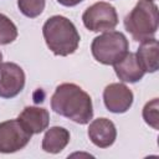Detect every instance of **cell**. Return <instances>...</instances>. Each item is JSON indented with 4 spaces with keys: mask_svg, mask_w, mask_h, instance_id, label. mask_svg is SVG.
Here are the masks:
<instances>
[{
    "mask_svg": "<svg viewBox=\"0 0 159 159\" xmlns=\"http://www.w3.org/2000/svg\"><path fill=\"white\" fill-rule=\"evenodd\" d=\"M133 92L124 83H111L103 91V102L112 113H125L133 104Z\"/></svg>",
    "mask_w": 159,
    "mask_h": 159,
    "instance_id": "obj_8",
    "label": "cell"
},
{
    "mask_svg": "<svg viewBox=\"0 0 159 159\" xmlns=\"http://www.w3.org/2000/svg\"><path fill=\"white\" fill-rule=\"evenodd\" d=\"M158 6L150 0H139L124 17L125 30L138 42L154 37L158 30Z\"/></svg>",
    "mask_w": 159,
    "mask_h": 159,
    "instance_id": "obj_3",
    "label": "cell"
},
{
    "mask_svg": "<svg viewBox=\"0 0 159 159\" xmlns=\"http://www.w3.org/2000/svg\"><path fill=\"white\" fill-rule=\"evenodd\" d=\"M1 60H2V53L0 52V63H1Z\"/></svg>",
    "mask_w": 159,
    "mask_h": 159,
    "instance_id": "obj_18",
    "label": "cell"
},
{
    "mask_svg": "<svg viewBox=\"0 0 159 159\" xmlns=\"http://www.w3.org/2000/svg\"><path fill=\"white\" fill-rule=\"evenodd\" d=\"M51 108L78 124H87L93 118L91 96L75 83H61L56 87L51 97Z\"/></svg>",
    "mask_w": 159,
    "mask_h": 159,
    "instance_id": "obj_1",
    "label": "cell"
},
{
    "mask_svg": "<svg viewBox=\"0 0 159 159\" xmlns=\"http://www.w3.org/2000/svg\"><path fill=\"white\" fill-rule=\"evenodd\" d=\"M42 35L47 47L56 56H68L80 45V34L75 24L61 15L48 17L42 26Z\"/></svg>",
    "mask_w": 159,
    "mask_h": 159,
    "instance_id": "obj_2",
    "label": "cell"
},
{
    "mask_svg": "<svg viewBox=\"0 0 159 159\" xmlns=\"http://www.w3.org/2000/svg\"><path fill=\"white\" fill-rule=\"evenodd\" d=\"M158 108H159V101L158 98H153L152 101L147 102L143 107V119L144 122L150 125L153 129L159 128V117H158Z\"/></svg>",
    "mask_w": 159,
    "mask_h": 159,
    "instance_id": "obj_16",
    "label": "cell"
},
{
    "mask_svg": "<svg viewBox=\"0 0 159 159\" xmlns=\"http://www.w3.org/2000/svg\"><path fill=\"white\" fill-rule=\"evenodd\" d=\"M150 1H155V0H150Z\"/></svg>",
    "mask_w": 159,
    "mask_h": 159,
    "instance_id": "obj_19",
    "label": "cell"
},
{
    "mask_svg": "<svg viewBox=\"0 0 159 159\" xmlns=\"http://www.w3.org/2000/svg\"><path fill=\"white\" fill-rule=\"evenodd\" d=\"M17 39L16 25L4 14H0V45H7Z\"/></svg>",
    "mask_w": 159,
    "mask_h": 159,
    "instance_id": "obj_14",
    "label": "cell"
},
{
    "mask_svg": "<svg viewBox=\"0 0 159 159\" xmlns=\"http://www.w3.org/2000/svg\"><path fill=\"white\" fill-rule=\"evenodd\" d=\"M113 67L117 77L122 82H127V83L139 82L145 75V72L142 70L140 65L138 63L135 55L132 52H128L120 61L114 63Z\"/></svg>",
    "mask_w": 159,
    "mask_h": 159,
    "instance_id": "obj_11",
    "label": "cell"
},
{
    "mask_svg": "<svg viewBox=\"0 0 159 159\" xmlns=\"http://www.w3.org/2000/svg\"><path fill=\"white\" fill-rule=\"evenodd\" d=\"M25 72L14 62L0 63V97L10 99L16 97L25 87Z\"/></svg>",
    "mask_w": 159,
    "mask_h": 159,
    "instance_id": "obj_7",
    "label": "cell"
},
{
    "mask_svg": "<svg viewBox=\"0 0 159 159\" xmlns=\"http://www.w3.org/2000/svg\"><path fill=\"white\" fill-rule=\"evenodd\" d=\"M46 0H17L19 10L22 15L30 19L40 16L45 9Z\"/></svg>",
    "mask_w": 159,
    "mask_h": 159,
    "instance_id": "obj_15",
    "label": "cell"
},
{
    "mask_svg": "<svg viewBox=\"0 0 159 159\" xmlns=\"http://www.w3.org/2000/svg\"><path fill=\"white\" fill-rule=\"evenodd\" d=\"M158 53H159V45L155 37L145 40L140 43L137 52L134 53L137 57L138 63L140 65L142 70L147 73H153L158 71Z\"/></svg>",
    "mask_w": 159,
    "mask_h": 159,
    "instance_id": "obj_12",
    "label": "cell"
},
{
    "mask_svg": "<svg viewBox=\"0 0 159 159\" xmlns=\"http://www.w3.org/2000/svg\"><path fill=\"white\" fill-rule=\"evenodd\" d=\"M32 134L29 133L20 120L10 119L0 123V153L10 154L25 148Z\"/></svg>",
    "mask_w": 159,
    "mask_h": 159,
    "instance_id": "obj_6",
    "label": "cell"
},
{
    "mask_svg": "<svg viewBox=\"0 0 159 159\" xmlns=\"http://www.w3.org/2000/svg\"><path fill=\"white\" fill-rule=\"evenodd\" d=\"M88 137L96 147L108 148L116 142L117 129L114 123L108 118H97L88 125Z\"/></svg>",
    "mask_w": 159,
    "mask_h": 159,
    "instance_id": "obj_9",
    "label": "cell"
},
{
    "mask_svg": "<svg viewBox=\"0 0 159 159\" xmlns=\"http://www.w3.org/2000/svg\"><path fill=\"white\" fill-rule=\"evenodd\" d=\"M17 119L24 125V128L34 135V134H40L41 132L47 129L50 123V114L46 108L27 106L19 114Z\"/></svg>",
    "mask_w": 159,
    "mask_h": 159,
    "instance_id": "obj_10",
    "label": "cell"
},
{
    "mask_svg": "<svg viewBox=\"0 0 159 159\" xmlns=\"http://www.w3.org/2000/svg\"><path fill=\"white\" fill-rule=\"evenodd\" d=\"M83 0H57L58 4H61L62 6H67V7H72L78 5L80 2H82Z\"/></svg>",
    "mask_w": 159,
    "mask_h": 159,
    "instance_id": "obj_17",
    "label": "cell"
},
{
    "mask_svg": "<svg viewBox=\"0 0 159 159\" xmlns=\"http://www.w3.org/2000/svg\"><path fill=\"white\" fill-rule=\"evenodd\" d=\"M82 21L89 31H112L118 25V14L116 7L109 2L98 1L84 10Z\"/></svg>",
    "mask_w": 159,
    "mask_h": 159,
    "instance_id": "obj_5",
    "label": "cell"
},
{
    "mask_svg": "<svg viewBox=\"0 0 159 159\" xmlns=\"http://www.w3.org/2000/svg\"><path fill=\"white\" fill-rule=\"evenodd\" d=\"M128 39L123 32L107 31L93 39L91 51L96 61L102 65H114L129 51Z\"/></svg>",
    "mask_w": 159,
    "mask_h": 159,
    "instance_id": "obj_4",
    "label": "cell"
},
{
    "mask_svg": "<svg viewBox=\"0 0 159 159\" xmlns=\"http://www.w3.org/2000/svg\"><path fill=\"white\" fill-rule=\"evenodd\" d=\"M70 143V132L63 127H51L46 130L42 138V149L50 154H57L62 152Z\"/></svg>",
    "mask_w": 159,
    "mask_h": 159,
    "instance_id": "obj_13",
    "label": "cell"
}]
</instances>
